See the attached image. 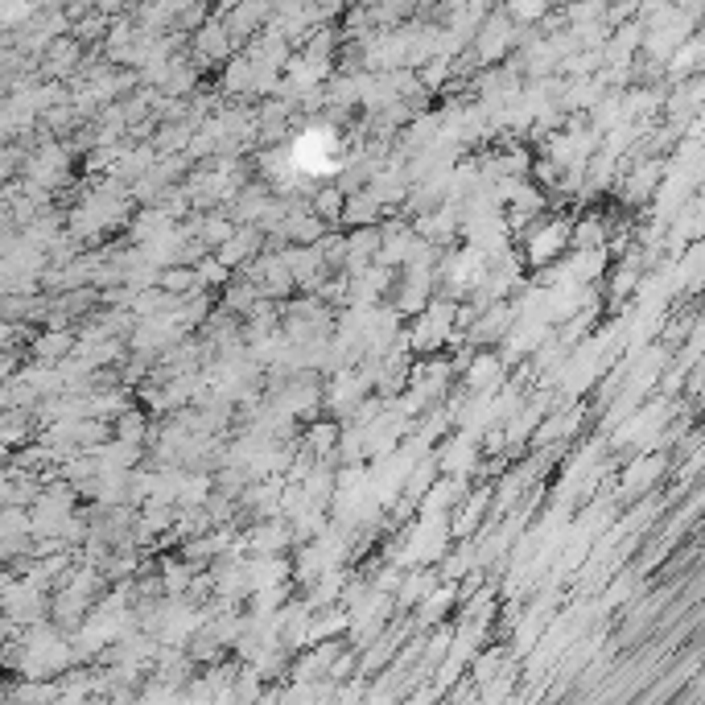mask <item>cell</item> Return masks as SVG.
Instances as JSON below:
<instances>
[{
    "label": "cell",
    "mask_w": 705,
    "mask_h": 705,
    "mask_svg": "<svg viewBox=\"0 0 705 705\" xmlns=\"http://www.w3.org/2000/svg\"><path fill=\"white\" fill-rule=\"evenodd\" d=\"M524 260L532 264V268H545V264H553L565 248H569V219H561V215H541L536 219L524 235Z\"/></svg>",
    "instance_id": "cell-1"
},
{
    "label": "cell",
    "mask_w": 705,
    "mask_h": 705,
    "mask_svg": "<svg viewBox=\"0 0 705 705\" xmlns=\"http://www.w3.org/2000/svg\"><path fill=\"white\" fill-rule=\"evenodd\" d=\"M503 376H508V367H503L499 351H475L466 363V388L475 396H495Z\"/></svg>",
    "instance_id": "cell-2"
},
{
    "label": "cell",
    "mask_w": 705,
    "mask_h": 705,
    "mask_svg": "<svg viewBox=\"0 0 705 705\" xmlns=\"http://www.w3.org/2000/svg\"><path fill=\"white\" fill-rule=\"evenodd\" d=\"M607 235H611V223L602 219V215H586V219L569 223V244H574V252H598V248H607Z\"/></svg>",
    "instance_id": "cell-3"
},
{
    "label": "cell",
    "mask_w": 705,
    "mask_h": 705,
    "mask_svg": "<svg viewBox=\"0 0 705 705\" xmlns=\"http://www.w3.org/2000/svg\"><path fill=\"white\" fill-rule=\"evenodd\" d=\"M668 466V458L664 454H644L640 462H631V470L623 475V499H631V495H644L656 479H660V470Z\"/></svg>",
    "instance_id": "cell-4"
},
{
    "label": "cell",
    "mask_w": 705,
    "mask_h": 705,
    "mask_svg": "<svg viewBox=\"0 0 705 705\" xmlns=\"http://www.w3.org/2000/svg\"><path fill=\"white\" fill-rule=\"evenodd\" d=\"M491 487H479L475 495H466L458 508H450V516H454V536H470L479 528V520H483V512H487V503H491Z\"/></svg>",
    "instance_id": "cell-5"
},
{
    "label": "cell",
    "mask_w": 705,
    "mask_h": 705,
    "mask_svg": "<svg viewBox=\"0 0 705 705\" xmlns=\"http://www.w3.org/2000/svg\"><path fill=\"white\" fill-rule=\"evenodd\" d=\"M454 602H458V582H450V578H446V590H429V594L417 602V607H421V615H417V619H421L425 627H433V623H438V619L454 607Z\"/></svg>",
    "instance_id": "cell-6"
},
{
    "label": "cell",
    "mask_w": 705,
    "mask_h": 705,
    "mask_svg": "<svg viewBox=\"0 0 705 705\" xmlns=\"http://www.w3.org/2000/svg\"><path fill=\"white\" fill-rule=\"evenodd\" d=\"M343 190L339 186H322V190H310V211L326 223V227H334L339 223V215H343Z\"/></svg>",
    "instance_id": "cell-7"
},
{
    "label": "cell",
    "mask_w": 705,
    "mask_h": 705,
    "mask_svg": "<svg viewBox=\"0 0 705 705\" xmlns=\"http://www.w3.org/2000/svg\"><path fill=\"white\" fill-rule=\"evenodd\" d=\"M157 285L165 289V293H178V297H186V293H194L198 289V281H194V268L190 264H165V268H157Z\"/></svg>",
    "instance_id": "cell-8"
},
{
    "label": "cell",
    "mask_w": 705,
    "mask_h": 705,
    "mask_svg": "<svg viewBox=\"0 0 705 705\" xmlns=\"http://www.w3.org/2000/svg\"><path fill=\"white\" fill-rule=\"evenodd\" d=\"M33 351H38V359H46V363H54V359H66L75 351V334L71 330H62V326H54V330H46L38 343H33Z\"/></svg>",
    "instance_id": "cell-9"
},
{
    "label": "cell",
    "mask_w": 705,
    "mask_h": 705,
    "mask_svg": "<svg viewBox=\"0 0 705 705\" xmlns=\"http://www.w3.org/2000/svg\"><path fill=\"white\" fill-rule=\"evenodd\" d=\"M112 433H116L120 442H128V446H141V442H145V409H124V413L116 417Z\"/></svg>",
    "instance_id": "cell-10"
},
{
    "label": "cell",
    "mask_w": 705,
    "mask_h": 705,
    "mask_svg": "<svg viewBox=\"0 0 705 705\" xmlns=\"http://www.w3.org/2000/svg\"><path fill=\"white\" fill-rule=\"evenodd\" d=\"M231 231H235V219H227V215L198 219V240H203L207 248H219L223 240H231Z\"/></svg>",
    "instance_id": "cell-11"
},
{
    "label": "cell",
    "mask_w": 705,
    "mask_h": 705,
    "mask_svg": "<svg viewBox=\"0 0 705 705\" xmlns=\"http://www.w3.org/2000/svg\"><path fill=\"white\" fill-rule=\"evenodd\" d=\"M334 442H339V425H334V421L310 425V433H306V450H310L314 458H326V454L334 450Z\"/></svg>",
    "instance_id": "cell-12"
},
{
    "label": "cell",
    "mask_w": 705,
    "mask_h": 705,
    "mask_svg": "<svg viewBox=\"0 0 705 705\" xmlns=\"http://www.w3.org/2000/svg\"><path fill=\"white\" fill-rule=\"evenodd\" d=\"M438 586V578L433 574H413V578H405V586L396 590V607H417V602Z\"/></svg>",
    "instance_id": "cell-13"
},
{
    "label": "cell",
    "mask_w": 705,
    "mask_h": 705,
    "mask_svg": "<svg viewBox=\"0 0 705 705\" xmlns=\"http://www.w3.org/2000/svg\"><path fill=\"white\" fill-rule=\"evenodd\" d=\"M235 693H240V697H256V693H260L256 664H248V668H240V673H235Z\"/></svg>",
    "instance_id": "cell-14"
}]
</instances>
